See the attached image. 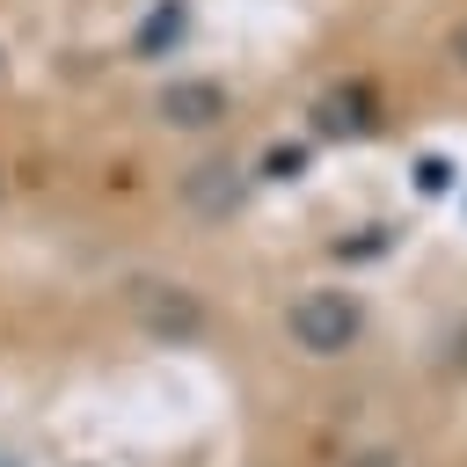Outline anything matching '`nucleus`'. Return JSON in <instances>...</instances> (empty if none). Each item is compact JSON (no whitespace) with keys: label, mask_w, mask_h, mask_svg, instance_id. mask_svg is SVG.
I'll return each instance as SVG.
<instances>
[{"label":"nucleus","mask_w":467,"mask_h":467,"mask_svg":"<svg viewBox=\"0 0 467 467\" xmlns=\"http://www.w3.org/2000/svg\"><path fill=\"white\" fill-rule=\"evenodd\" d=\"M285 336H292L299 358H321V365L350 358L358 336H365V292H350V285H306V292H292Z\"/></svg>","instance_id":"f257e3e1"},{"label":"nucleus","mask_w":467,"mask_h":467,"mask_svg":"<svg viewBox=\"0 0 467 467\" xmlns=\"http://www.w3.org/2000/svg\"><path fill=\"white\" fill-rule=\"evenodd\" d=\"M226 117H234V88L212 73H182L153 95V124L182 131V139H212V131H226Z\"/></svg>","instance_id":"f03ea898"},{"label":"nucleus","mask_w":467,"mask_h":467,"mask_svg":"<svg viewBox=\"0 0 467 467\" xmlns=\"http://www.w3.org/2000/svg\"><path fill=\"white\" fill-rule=\"evenodd\" d=\"M438 66L467 88V0H460V7L445 15V29H438Z\"/></svg>","instance_id":"7ed1b4c3"},{"label":"nucleus","mask_w":467,"mask_h":467,"mask_svg":"<svg viewBox=\"0 0 467 467\" xmlns=\"http://www.w3.org/2000/svg\"><path fill=\"white\" fill-rule=\"evenodd\" d=\"M0 80H7V44H0Z\"/></svg>","instance_id":"20e7f679"}]
</instances>
